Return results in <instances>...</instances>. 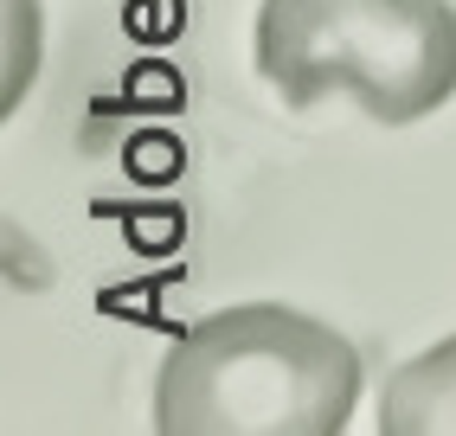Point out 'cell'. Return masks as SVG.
<instances>
[{
    "label": "cell",
    "instance_id": "1",
    "mask_svg": "<svg viewBox=\"0 0 456 436\" xmlns=\"http://www.w3.org/2000/svg\"><path fill=\"white\" fill-rule=\"evenodd\" d=\"M354 404V340L283 302L200 315L155 372L161 436H341Z\"/></svg>",
    "mask_w": 456,
    "mask_h": 436
},
{
    "label": "cell",
    "instance_id": "2",
    "mask_svg": "<svg viewBox=\"0 0 456 436\" xmlns=\"http://www.w3.org/2000/svg\"><path fill=\"white\" fill-rule=\"evenodd\" d=\"M251 58L283 109L347 97L379 129H411L456 97V7L450 0H264Z\"/></svg>",
    "mask_w": 456,
    "mask_h": 436
},
{
    "label": "cell",
    "instance_id": "3",
    "mask_svg": "<svg viewBox=\"0 0 456 436\" xmlns=\"http://www.w3.org/2000/svg\"><path fill=\"white\" fill-rule=\"evenodd\" d=\"M386 436H456V334L405 359L379 392Z\"/></svg>",
    "mask_w": 456,
    "mask_h": 436
}]
</instances>
